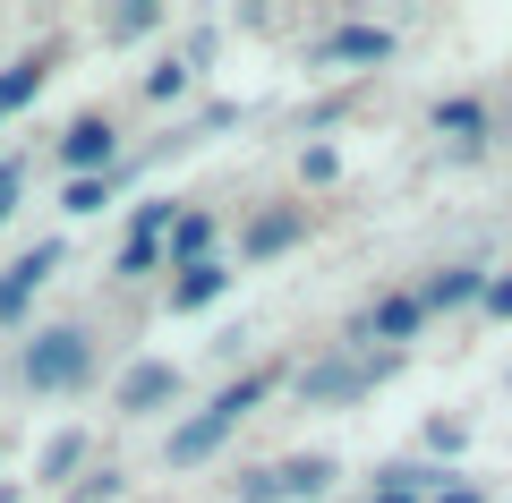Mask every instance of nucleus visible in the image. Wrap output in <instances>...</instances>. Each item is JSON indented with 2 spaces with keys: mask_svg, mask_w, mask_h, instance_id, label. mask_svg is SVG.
Returning a JSON list of instances; mask_svg holds the SVG:
<instances>
[{
  "mask_svg": "<svg viewBox=\"0 0 512 503\" xmlns=\"http://www.w3.org/2000/svg\"><path fill=\"white\" fill-rule=\"evenodd\" d=\"M171 393H180V367H171V359H137L120 376V410H163Z\"/></svg>",
  "mask_w": 512,
  "mask_h": 503,
  "instance_id": "nucleus-6",
  "label": "nucleus"
},
{
  "mask_svg": "<svg viewBox=\"0 0 512 503\" xmlns=\"http://www.w3.org/2000/svg\"><path fill=\"white\" fill-rule=\"evenodd\" d=\"M487 290H495V282H487L478 265H453V273H436L419 299H427V307H461V299H487Z\"/></svg>",
  "mask_w": 512,
  "mask_h": 503,
  "instance_id": "nucleus-9",
  "label": "nucleus"
},
{
  "mask_svg": "<svg viewBox=\"0 0 512 503\" xmlns=\"http://www.w3.org/2000/svg\"><path fill=\"white\" fill-rule=\"evenodd\" d=\"M9 205H18V162H0V222H9Z\"/></svg>",
  "mask_w": 512,
  "mask_h": 503,
  "instance_id": "nucleus-20",
  "label": "nucleus"
},
{
  "mask_svg": "<svg viewBox=\"0 0 512 503\" xmlns=\"http://www.w3.org/2000/svg\"><path fill=\"white\" fill-rule=\"evenodd\" d=\"M487 307H495V316H512V282H495V290H487Z\"/></svg>",
  "mask_w": 512,
  "mask_h": 503,
  "instance_id": "nucleus-21",
  "label": "nucleus"
},
{
  "mask_svg": "<svg viewBox=\"0 0 512 503\" xmlns=\"http://www.w3.org/2000/svg\"><path fill=\"white\" fill-rule=\"evenodd\" d=\"M291 239H299V205H274V214H256L248 256H274V248H291Z\"/></svg>",
  "mask_w": 512,
  "mask_h": 503,
  "instance_id": "nucleus-10",
  "label": "nucleus"
},
{
  "mask_svg": "<svg viewBox=\"0 0 512 503\" xmlns=\"http://www.w3.org/2000/svg\"><path fill=\"white\" fill-rule=\"evenodd\" d=\"M86 367H94V350H86V333H77V324H60V333H35V342H26V384H35V393L86 384Z\"/></svg>",
  "mask_w": 512,
  "mask_h": 503,
  "instance_id": "nucleus-2",
  "label": "nucleus"
},
{
  "mask_svg": "<svg viewBox=\"0 0 512 503\" xmlns=\"http://www.w3.org/2000/svg\"><path fill=\"white\" fill-rule=\"evenodd\" d=\"M256 393H265V376H239V384H222V393H214V401H205V410H197V418H188V427H180V435H171V461H205V452H214V444H222V435H231V427H239V418H248V410H256Z\"/></svg>",
  "mask_w": 512,
  "mask_h": 503,
  "instance_id": "nucleus-1",
  "label": "nucleus"
},
{
  "mask_svg": "<svg viewBox=\"0 0 512 503\" xmlns=\"http://www.w3.org/2000/svg\"><path fill=\"white\" fill-rule=\"evenodd\" d=\"M111 205V180H69V214H103Z\"/></svg>",
  "mask_w": 512,
  "mask_h": 503,
  "instance_id": "nucleus-16",
  "label": "nucleus"
},
{
  "mask_svg": "<svg viewBox=\"0 0 512 503\" xmlns=\"http://www.w3.org/2000/svg\"><path fill=\"white\" fill-rule=\"evenodd\" d=\"M376 376H384V359H325V367L299 376V393H308V401H342V393H367Z\"/></svg>",
  "mask_w": 512,
  "mask_h": 503,
  "instance_id": "nucleus-4",
  "label": "nucleus"
},
{
  "mask_svg": "<svg viewBox=\"0 0 512 503\" xmlns=\"http://www.w3.org/2000/svg\"><path fill=\"white\" fill-rule=\"evenodd\" d=\"M180 86H188V69H154V77H146V94H154V103H171Z\"/></svg>",
  "mask_w": 512,
  "mask_h": 503,
  "instance_id": "nucleus-19",
  "label": "nucleus"
},
{
  "mask_svg": "<svg viewBox=\"0 0 512 503\" xmlns=\"http://www.w3.org/2000/svg\"><path fill=\"white\" fill-rule=\"evenodd\" d=\"M35 86H43V69H35V60H18V69H0V111L35 103Z\"/></svg>",
  "mask_w": 512,
  "mask_h": 503,
  "instance_id": "nucleus-14",
  "label": "nucleus"
},
{
  "mask_svg": "<svg viewBox=\"0 0 512 503\" xmlns=\"http://www.w3.org/2000/svg\"><path fill=\"white\" fill-rule=\"evenodd\" d=\"M52 265H60V248H52V239H43V248H26V256H18V265L0 273V316H18V307H26V299H35V290H43V282H52Z\"/></svg>",
  "mask_w": 512,
  "mask_h": 503,
  "instance_id": "nucleus-5",
  "label": "nucleus"
},
{
  "mask_svg": "<svg viewBox=\"0 0 512 503\" xmlns=\"http://www.w3.org/2000/svg\"><path fill=\"white\" fill-rule=\"evenodd\" d=\"M60 162H69L77 180H94V162H111V128L103 120H77L69 137H60Z\"/></svg>",
  "mask_w": 512,
  "mask_h": 503,
  "instance_id": "nucleus-8",
  "label": "nucleus"
},
{
  "mask_svg": "<svg viewBox=\"0 0 512 503\" xmlns=\"http://www.w3.org/2000/svg\"><path fill=\"white\" fill-rule=\"evenodd\" d=\"M222 282H231V273L205 256V265H188L180 282H171V307H205V299H222Z\"/></svg>",
  "mask_w": 512,
  "mask_h": 503,
  "instance_id": "nucleus-11",
  "label": "nucleus"
},
{
  "mask_svg": "<svg viewBox=\"0 0 512 503\" xmlns=\"http://www.w3.org/2000/svg\"><path fill=\"white\" fill-rule=\"evenodd\" d=\"M205 239H214V214H180V222H171V256H180V273L205 265Z\"/></svg>",
  "mask_w": 512,
  "mask_h": 503,
  "instance_id": "nucleus-12",
  "label": "nucleus"
},
{
  "mask_svg": "<svg viewBox=\"0 0 512 503\" xmlns=\"http://www.w3.org/2000/svg\"><path fill=\"white\" fill-rule=\"evenodd\" d=\"M146 26H154V0H128L120 18H111V35H146Z\"/></svg>",
  "mask_w": 512,
  "mask_h": 503,
  "instance_id": "nucleus-17",
  "label": "nucleus"
},
{
  "mask_svg": "<svg viewBox=\"0 0 512 503\" xmlns=\"http://www.w3.org/2000/svg\"><path fill=\"white\" fill-rule=\"evenodd\" d=\"M436 503H478V486H453V495H436Z\"/></svg>",
  "mask_w": 512,
  "mask_h": 503,
  "instance_id": "nucleus-22",
  "label": "nucleus"
},
{
  "mask_svg": "<svg viewBox=\"0 0 512 503\" xmlns=\"http://www.w3.org/2000/svg\"><path fill=\"white\" fill-rule=\"evenodd\" d=\"M384 52H393L384 26H333V35L316 43V60H384Z\"/></svg>",
  "mask_w": 512,
  "mask_h": 503,
  "instance_id": "nucleus-7",
  "label": "nucleus"
},
{
  "mask_svg": "<svg viewBox=\"0 0 512 503\" xmlns=\"http://www.w3.org/2000/svg\"><path fill=\"white\" fill-rule=\"evenodd\" d=\"M419 316H427V299H419V290H410V299H384V307H376V333H384V342H402V333H410Z\"/></svg>",
  "mask_w": 512,
  "mask_h": 503,
  "instance_id": "nucleus-13",
  "label": "nucleus"
},
{
  "mask_svg": "<svg viewBox=\"0 0 512 503\" xmlns=\"http://www.w3.org/2000/svg\"><path fill=\"white\" fill-rule=\"evenodd\" d=\"M325 486H333V461L308 452V461H274V469H256V478H239V503H316Z\"/></svg>",
  "mask_w": 512,
  "mask_h": 503,
  "instance_id": "nucleus-3",
  "label": "nucleus"
},
{
  "mask_svg": "<svg viewBox=\"0 0 512 503\" xmlns=\"http://www.w3.org/2000/svg\"><path fill=\"white\" fill-rule=\"evenodd\" d=\"M77 452H86V435H60V444L43 452V469H52V478H60V469H77Z\"/></svg>",
  "mask_w": 512,
  "mask_h": 503,
  "instance_id": "nucleus-18",
  "label": "nucleus"
},
{
  "mask_svg": "<svg viewBox=\"0 0 512 503\" xmlns=\"http://www.w3.org/2000/svg\"><path fill=\"white\" fill-rule=\"evenodd\" d=\"M436 128H453V137H478V128H487V111L453 94V103H436Z\"/></svg>",
  "mask_w": 512,
  "mask_h": 503,
  "instance_id": "nucleus-15",
  "label": "nucleus"
}]
</instances>
